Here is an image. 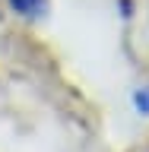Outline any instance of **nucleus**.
Masks as SVG:
<instances>
[{
  "mask_svg": "<svg viewBox=\"0 0 149 152\" xmlns=\"http://www.w3.org/2000/svg\"><path fill=\"white\" fill-rule=\"evenodd\" d=\"M10 3H13V10H16V13H22V16H29V19L45 16V10H48L45 0H10Z\"/></svg>",
  "mask_w": 149,
  "mask_h": 152,
  "instance_id": "nucleus-1",
  "label": "nucleus"
}]
</instances>
